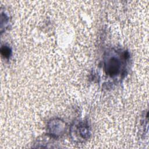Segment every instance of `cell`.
Wrapping results in <instances>:
<instances>
[{
  "label": "cell",
  "mask_w": 149,
  "mask_h": 149,
  "mask_svg": "<svg viewBox=\"0 0 149 149\" xmlns=\"http://www.w3.org/2000/svg\"><path fill=\"white\" fill-rule=\"evenodd\" d=\"M105 69L108 75L111 76L116 75L120 69V62L119 60L115 57L111 58L105 63Z\"/></svg>",
  "instance_id": "obj_1"
},
{
  "label": "cell",
  "mask_w": 149,
  "mask_h": 149,
  "mask_svg": "<svg viewBox=\"0 0 149 149\" xmlns=\"http://www.w3.org/2000/svg\"><path fill=\"white\" fill-rule=\"evenodd\" d=\"M61 120H54L51 122L49 125V129L51 134L55 137L61 136L63 134L65 130V125Z\"/></svg>",
  "instance_id": "obj_2"
},
{
  "label": "cell",
  "mask_w": 149,
  "mask_h": 149,
  "mask_svg": "<svg viewBox=\"0 0 149 149\" xmlns=\"http://www.w3.org/2000/svg\"><path fill=\"white\" fill-rule=\"evenodd\" d=\"M1 54L3 57L8 58L11 54V50L7 46H2L1 48Z\"/></svg>",
  "instance_id": "obj_3"
}]
</instances>
